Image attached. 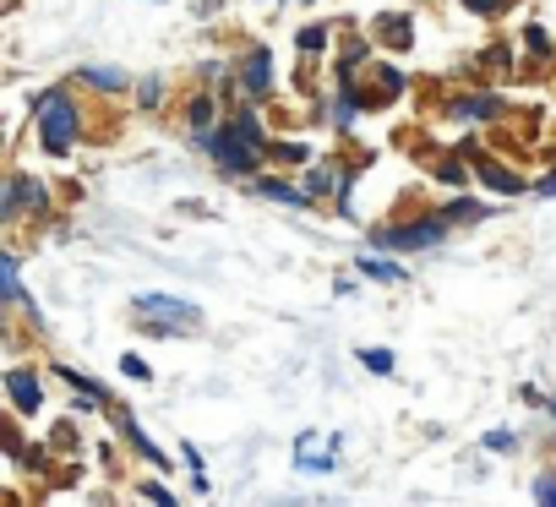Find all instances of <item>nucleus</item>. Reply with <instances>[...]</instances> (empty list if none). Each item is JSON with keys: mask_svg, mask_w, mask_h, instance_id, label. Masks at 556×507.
<instances>
[{"mask_svg": "<svg viewBox=\"0 0 556 507\" xmlns=\"http://www.w3.org/2000/svg\"><path fill=\"white\" fill-rule=\"evenodd\" d=\"M72 88H77V83H50V88L34 99V142H39V153L55 159V164H66V159L83 148V137H88V110L77 104Z\"/></svg>", "mask_w": 556, "mask_h": 507, "instance_id": "1", "label": "nucleus"}, {"mask_svg": "<svg viewBox=\"0 0 556 507\" xmlns=\"http://www.w3.org/2000/svg\"><path fill=\"white\" fill-rule=\"evenodd\" d=\"M131 328H137L142 339H164V344H175V339L202 333V328H207V312H202L197 301H186V295L148 290V295H131Z\"/></svg>", "mask_w": 556, "mask_h": 507, "instance_id": "2", "label": "nucleus"}, {"mask_svg": "<svg viewBox=\"0 0 556 507\" xmlns=\"http://www.w3.org/2000/svg\"><path fill=\"white\" fill-rule=\"evenodd\" d=\"M453 235V224L442 218V207H420V213H404V218H388L371 229V251H437L442 240Z\"/></svg>", "mask_w": 556, "mask_h": 507, "instance_id": "3", "label": "nucleus"}, {"mask_svg": "<svg viewBox=\"0 0 556 507\" xmlns=\"http://www.w3.org/2000/svg\"><path fill=\"white\" fill-rule=\"evenodd\" d=\"M50 213H55V191L34 175V169H12L7 175V191H0V224L7 229H17L23 218H34V224H50Z\"/></svg>", "mask_w": 556, "mask_h": 507, "instance_id": "4", "label": "nucleus"}, {"mask_svg": "<svg viewBox=\"0 0 556 507\" xmlns=\"http://www.w3.org/2000/svg\"><path fill=\"white\" fill-rule=\"evenodd\" d=\"M207 164L224 175V180H256L262 175V164H267V153L256 148V142H245L229 121H218L213 131H207Z\"/></svg>", "mask_w": 556, "mask_h": 507, "instance_id": "5", "label": "nucleus"}, {"mask_svg": "<svg viewBox=\"0 0 556 507\" xmlns=\"http://www.w3.org/2000/svg\"><path fill=\"white\" fill-rule=\"evenodd\" d=\"M235 83H240V99L267 104V99L278 93V66H273V50L251 39V45L235 55Z\"/></svg>", "mask_w": 556, "mask_h": 507, "instance_id": "6", "label": "nucleus"}, {"mask_svg": "<svg viewBox=\"0 0 556 507\" xmlns=\"http://www.w3.org/2000/svg\"><path fill=\"white\" fill-rule=\"evenodd\" d=\"M442 115H447L453 126H496V121H507V99H502L496 88H480V83H475V93L447 99Z\"/></svg>", "mask_w": 556, "mask_h": 507, "instance_id": "7", "label": "nucleus"}, {"mask_svg": "<svg viewBox=\"0 0 556 507\" xmlns=\"http://www.w3.org/2000/svg\"><path fill=\"white\" fill-rule=\"evenodd\" d=\"M469 164H475V186H485L491 197H529V191H534V180H529L523 169L502 164L496 153H480V148H469Z\"/></svg>", "mask_w": 556, "mask_h": 507, "instance_id": "8", "label": "nucleus"}, {"mask_svg": "<svg viewBox=\"0 0 556 507\" xmlns=\"http://www.w3.org/2000/svg\"><path fill=\"white\" fill-rule=\"evenodd\" d=\"M339 453H344V431H301L295 436V469L301 474H339Z\"/></svg>", "mask_w": 556, "mask_h": 507, "instance_id": "9", "label": "nucleus"}, {"mask_svg": "<svg viewBox=\"0 0 556 507\" xmlns=\"http://www.w3.org/2000/svg\"><path fill=\"white\" fill-rule=\"evenodd\" d=\"M50 377L55 382H66V393H72V409H93V415H110L115 409V393L93 377V371H77V366H50Z\"/></svg>", "mask_w": 556, "mask_h": 507, "instance_id": "10", "label": "nucleus"}, {"mask_svg": "<svg viewBox=\"0 0 556 507\" xmlns=\"http://www.w3.org/2000/svg\"><path fill=\"white\" fill-rule=\"evenodd\" d=\"M110 420H115V436H121V442H126V447H131V453H137L148 469H164V474L175 469V458H169V453L148 436V426H142V420H137L126 404H115V409H110Z\"/></svg>", "mask_w": 556, "mask_h": 507, "instance_id": "11", "label": "nucleus"}, {"mask_svg": "<svg viewBox=\"0 0 556 507\" xmlns=\"http://www.w3.org/2000/svg\"><path fill=\"white\" fill-rule=\"evenodd\" d=\"M72 83L83 93H93V99H131V88H137V77L126 66H104V61H83L72 72Z\"/></svg>", "mask_w": 556, "mask_h": 507, "instance_id": "12", "label": "nucleus"}, {"mask_svg": "<svg viewBox=\"0 0 556 507\" xmlns=\"http://www.w3.org/2000/svg\"><path fill=\"white\" fill-rule=\"evenodd\" d=\"M218 121H224V93H213V88L197 83V88L180 99V126H186V137H207Z\"/></svg>", "mask_w": 556, "mask_h": 507, "instance_id": "13", "label": "nucleus"}, {"mask_svg": "<svg viewBox=\"0 0 556 507\" xmlns=\"http://www.w3.org/2000/svg\"><path fill=\"white\" fill-rule=\"evenodd\" d=\"M7 398L23 420H39L45 415V371L34 366H7Z\"/></svg>", "mask_w": 556, "mask_h": 507, "instance_id": "14", "label": "nucleus"}, {"mask_svg": "<svg viewBox=\"0 0 556 507\" xmlns=\"http://www.w3.org/2000/svg\"><path fill=\"white\" fill-rule=\"evenodd\" d=\"M262 202H273V207H290V213H301V207H317L312 202V191L301 186V180H290L285 169H267V175H256V180H245Z\"/></svg>", "mask_w": 556, "mask_h": 507, "instance_id": "15", "label": "nucleus"}, {"mask_svg": "<svg viewBox=\"0 0 556 507\" xmlns=\"http://www.w3.org/2000/svg\"><path fill=\"white\" fill-rule=\"evenodd\" d=\"M366 88H371V110H382V104H393V99L409 93V72L399 66V55H377L366 66Z\"/></svg>", "mask_w": 556, "mask_h": 507, "instance_id": "16", "label": "nucleus"}, {"mask_svg": "<svg viewBox=\"0 0 556 507\" xmlns=\"http://www.w3.org/2000/svg\"><path fill=\"white\" fill-rule=\"evenodd\" d=\"M475 83L480 88H502V83H518V61H513V39H491L480 55H475Z\"/></svg>", "mask_w": 556, "mask_h": 507, "instance_id": "17", "label": "nucleus"}, {"mask_svg": "<svg viewBox=\"0 0 556 507\" xmlns=\"http://www.w3.org/2000/svg\"><path fill=\"white\" fill-rule=\"evenodd\" d=\"M371 39L382 55H409L415 50V12H382L371 23Z\"/></svg>", "mask_w": 556, "mask_h": 507, "instance_id": "18", "label": "nucleus"}, {"mask_svg": "<svg viewBox=\"0 0 556 507\" xmlns=\"http://www.w3.org/2000/svg\"><path fill=\"white\" fill-rule=\"evenodd\" d=\"M502 207H491L485 197H475V191H453L447 202H442V218L453 224V229H469V224H485V218H496Z\"/></svg>", "mask_w": 556, "mask_h": 507, "instance_id": "19", "label": "nucleus"}, {"mask_svg": "<svg viewBox=\"0 0 556 507\" xmlns=\"http://www.w3.org/2000/svg\"><path fill=\"white\" fill-rule=\"evenodd\" d=\"M355 274L371 279V284H388V290H404V284H409V268H404L399 257H377V251H361Z\"/></svg>", "mask_w": 556, "mask_h": 507, "instance_id": "20", "label": "nucleus"}, {"mask_svg": "<svg viewBox=\"0 0 556 507\" xmlns=\"http://www.w3.org/2000/svg\"><path fill=\"white\" fill-rule=\"evenodd\" d=\"M382 50H377V39L371 34H355V28H339V61L333 66H350V72H366L371 61H377Z\"/></svg>", "mask_w": 556, "mask_h": 507, "instance_id": "21", "label": "nucleus"}, {"mask_svg": "<svg viewBox=\"0 0 556 507\" xmlns=\"http://www.w3.org/2000/svg\"><path fill=\"white\" fill-rule=\"evenodd\" d=\"M431 175L447 186V191H469L475 180V164H469V148H453V153H437L431 159Z\"/></svg>", "mask_w": 556, "mask_h": 507, "instance_id": "22", "label": "nucleus"}, {"mask_svg": "<svg viewBox=\"0 0 556 507\" xmlns=\"http://www.w3.org/2000/svg\"><path fill=\"white\" fill-rule=\"evenodd\" d=\"M267 164H273V169H306V164H312V142H301V137H273V142H267Z\"/></svg>", "mask_w": 556, "mask_h": 507, "instance_id": "23", "label": "nucleus"}, {"mask_svg": "<svg viewBox=\"0 0 556 507\" xmlns=\"http://www.w3.org/2000/svg\"><path fill=\"white\" fill-rule=\"evenodd\" d=\"M333 45H339V28H333V23H301V28H295V50H301L306 61L328 55Z\"/></svg>", "mask_w": 556, "mask_h": 507, "instance_id": "24", "label": "nucleus"}, {"mask_svg": "<svg viewBox=\"0 0 556 507\" xmlns=\"http://www.w3.org/2000/svg\"><path fill=\"white\" fill-rule=\"evenodd\" d=\"M518 50H523L534 66H551V61H556V39H551L545 23H523V28H518Z\"/></svg>", "mask_w": 556, "mask_h": 507, "instance_id": "25", "label": "nucleus"}, {"mask_svg": "<svg viewBox=\"0 0 556 507\" xmlns=\"http://www.w3.org/2000/svg\"><path fill=\"white\" fill-rule=\"evenodd\" d=\"M0 301H7V312H17L23 301H28V290H23V263H17V251H0Z\"/></svg>", "mask_w": 556, "mask_h": 507, "instance_id": "26", "label": "nucleus"}, {"mask_svg": "<svg viewBox=\"0 0 556 507\" xmlns=\"http://www.w3.org/2000/svg\"><path fill=\"white\" fill-rule=\"evenodd\" d=\"M164 99H169V83H164L159 72L137 77V88H131V110H142V115H159V110H164Z\"/></svg>", "mask_w": 556, "mask_h": 507, "instance_id": "27", "label": "nucleus"}, {"mask_svg": "<svg viewBox=\"0 0 556 507\" xmlns=\"http://www.w3.org/2000/svg\"><path fill=\"white\" fill-rule=\"evenodd\" d=\"M180 464H186L191 491H197V496H213V474H207V458H202V447H197V442H180Z\"/></svg>", "mask_w": 556, "mask_h": 507, "instance_id": "28", "label": "nucleus"}, {"mask_svg": "<svg viewBox=\"0 0 556 507\" xmlns=\"http://www.w3.org/2000/svg\"><path fill=\"white\" fill-rule=\"evenodd\" d=\"M197 83L213 88V93H224V99L240 88V83H235V61H202V66H197Z\"/></svg>", "mask_w": 556, "mask_h": 507, "instance_id": "29", "label": "nucleus"}, {"mask_svg": "<svg viewBox=\"0 0 556 507\" xmlns=\"http://www.w3.org/2000/svg\"><path fill=\"white\" fill-rule=\"evenodd\" d=\"M0 447H7V464L17 469L23 464V453H28V436H23V415L12 409L7 420H0Z\"/></svg>", "mask_w": 556, "mask_h": 507, "instance_id": "30", "label": "nucleus"}, {"mask_svg": "<svg viewBox=\"0 0 556 507\" xmlns=\"http://www.w3.org/2000/svg\"><path fill=\"white\" fill-rule=\"evenodd\" d=\"M458 7H464L469 17H480V23H502V17L518 7V0H458Z\"/></svg>", "mask_w": 556, "mask_h": 507, "instance_id": "31", "label": "nucleus"}, {"mask_svg": "<svg viewBox=\"0 0 556 507\" xmlns=\"http://www.w3.org/2000/svg\"><path fill=\"white\" fill-rule=\"evenodd\" d=\"M355 360H361V371H371V377H399V355H393V350H361Z\"/></svg>", "mask_w": 556, "mask_h": 507, "instance_id": "32", "label": "nucleus"}, {"mask_svg": "<svg viewBox=\"0 0 556 507\" xmlns=\"http://www.w3.org/2000/svg\"><path fill=\"white\" fill-rule=\"evenodd\" d=\"M480 447H485V453H518V447H523V431H518V426H496V431L480 436Z\"/></svg>", "mask_w": 556, "mask_h": 507, "instance_id": "33", "label": "nucleus"}, {"mask_svg": "<svg viewBox=\"0 0 556 507\" xmlns=\"http://www.w3.org/2000/svg\"><path fill=\"white\" fill-rule=\"evenodd\" d=\"M131 496L159 502V507H175V485H164V480H131Z\"/></svg>", "mask_w": 556, "mask_h": 507, "instance_id": "34", "label": "nucleus"}, {"mask_svg": "<svg viewBox=\"0 0 556 507\" xmlns=\"http://www.w3.org/2000/svg\"><path fill=\"white\" fill-rule=\"evenodd\" d=\"M529 496H534V502H545V507H556V464L534 469V485H529Z\"/></svg>", "mask_w": 556, "mask_h": 507, "instance_id": "35", "label": "nucleus"}, {"mask_svg": "<svg viewBox=\"0 0 556 507\" xmlns=\"http://www.w3.org/2000/svg\"><path fill=\"white\" fill-rule=\"evenodd\" d=\"M50 447H55V453H77V447H83V431H77V420H61V426L50 431Z\"/></svg>", "mask_w": 556, "mask_h": 507, "instance_id": "36", "label": "nucleus"}, {"mask_svg": "<svg viewBox=\"0 0 556 507\" xmlns=\"http://www.w3.org/2000/svg\"><path fill=\"white\" fill-rule=\"evenodd\" d=\"M121 377H126V382H153V366H148L142 355L126 350V355H121Z\"/></svg>", "mask_w": 556, "mask_h": 507, "instance_id": "37", "label": "nucleus"}, {"mask_svg": "<svg viewBox=\"0 0 556 507\" xmlns=\"http://www.w3.org/2000/svg\"><path fill=\"white\" fill-rule=\"evenodd\" d=\"M518 398H523V404H529V409H540V415H545V420H556V398H545V393H540V388H529V382H523V388H518Z\"/></svg>", "mask_w": 556, "mask_h": 507, "instance_id": "38", "label": "nucleus"}, {"mask_svg": "<svg viewBox=\"0 0 556 507\" xmlns=\"http://www.w3.org/2000/svg\"><path fill=\"white\" fill-rule=\"evenodd\" d=\"M333 295H339V301H355V295H361V279H355V274H339V279H333Z\"/></svg>", "mask_w": 556, "mask_h": 507, "instance_id": "39", "label": "nucleus"}, {"mask_svg": "<svg viewBox=\"0 0 556 507\" xmlns=\"http://www.w3.org/2000/svg\"><path fill=\"white\" fill-rule=\"evenodd\" d=\"M534 197H556V164H551V169L534 180Z\"/></svg>", "mask_w": 556, "mask_h": 507, "instance_id": "40", "label": "nucleus"}, {"mask_svg": "<svg viewBox=\"0 0 556 507\" xmlns=\"http://www.w3.org/2000/svg\"><path fill=\"white\" fill-rule=\"evenodd\" d=\"M290 7H312V0H290Z\"/></svg>", "mask_w": 556, "mask_h": 507, "instance_id": "41", "label": "nucleus"}, {"mask_svg": "<svg viewBox=\"0 0 556 507\" xmlns=\"http://www.w3.org/2000/svg\"><path fill=\"white\" fill-rule=\"evenodd\" d=\"M153 7H164V0H153Z\"/></svg>", "mask_w": 556, "mask_h": 507, "instance_id": "42", "label": "nucleus"}, {"mask_svg": "<svg viewBox=\"0 0 556 507\" xmlns=\"http://www.w3.org/2000/svg\"><path fill=\"white\" fill-rule=\"evenodd\" d=\"M256 7H262V0H256Z\"/></svg>", "mask_w": 556, "mask_h": 507, "instance_id": "43", "label": "nucleus"}]
</instances>
